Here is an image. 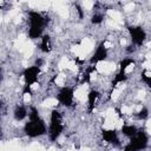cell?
I'll return each mask as SVG.
<instances>
[{"label": "cell", "instance_id": "cell-23", "mask_svg": "<svg viewBox=\"0 0 151 151\" xmlns=\"http://www.w3.org/2000/svg\"><path fill=\"white\" fill-rule=\"evenodd\" d=\"M0 138H1V131H0Z\"/></svg>", "mask_w": 151, "mask_h": 151}, {"label": "cell", "instance_id": "cell-9", "mask_svg": "<svg viewBox=\"0 0 151 151\" xmlns=\"http://www.w3.org/2000/svg\"><path fill=\"white\" fill-rule=\"evenodd\" d=\"M101 136H103L104 140H106L109 143H118V136L114 130H104L101 132Z\"/></svg>", "mask_w": 151, "mask_h": 151}, {"label": "cell", "instance_id": "cell-10", "mask_svg": "<svg viewBox=\"0 0 151 151\" xmlns=\"http://www.w3.org/2000/svg\"><path fill=\"white\" fill-rule=\"evenodd\" d=\"M97 98H98V92L96 90H91L88 92V111L90 112L94 109V104H96Z\"/></svg>", "mask_w": 151, "mask_h": 151}, {"label": "cell", "instance_id": "cell-16", "mask_svg": "<svg viewBox=\"0 0 151 151\" xmlns=\"http://www.w3.org/2000/svg\"><path fill=\"white\" fill-rule=\"evenodd\" d=\"M142 79L145 81V84H146L147 86H151V78H150V76H149V73H147L146 71H144V72L142 73Z\"/></svg>", "mask_w": 151, "mask_h": 151}, {"label": "cell", "instance_id": "cell-11", "mask_svg": "<svg viewBox=\"0 0 151 151\" xmlns=\"http://www.w3.org/2000/svg\"><path fill=\"white\" fill-rule=\"evenodd\" d=\"M137 127L136 126H133V125H124L123 127H122V132H123V134H125V136H127V137H133L136 133H137Z\"/></svg>", "mask_w": 151, "mask_h": 151}, {"label": "cell", "instance_id": "cell-22", "mask_svg": "<svg viewBox=\"0 0 151 151\" xmlns=\"http://www.w3.org/2000/svg\"><path fill=\"white\" fill-rule=\"evenodd\" d=\"M1 106H2V103H1V101H0V107H1Z\"/></svg>", "mask_w": 151, "mask_h": 151}, {"label": "cell", "instance_id": "cell-3", "mask_svg": "<svg viewBox=\"0 0 151 151\" xmlns=\"http://www.w3.org/2000/svg\"><path fill=\"white\" fill-rule=\"evenodd\" d=\"M149 137L144 131H137V133L131 137L130 143L125 146V151H140L146 149Z\"/></svg>", "mask_w": 151, "mask_h": 151}, {"label": "cell", "instance_id": "cell-15", "mask_svg": "<svg viewBox=\"0 0 151 151\" xmlns=\"http://www.w3.org/2000/svg\"><path fill=\"white\" fill-rule=\"evenodd\" d=\"M131 64H133V60H132V59H129V58L123 59V60L120 61V71H122V72H125L126 67H127L129 65H131Z\"/></svg>", "mask_w": 151, "mask_h": 151}, {"label": "cell", "instance_id": "cell-21", "mask_svg": "<svg viewBox=\"0 0 151 151\" xmlns=\"http://www.w3.org/2000/svg\"><path fill=\"white\" fill-rule=\"evenodd\" d=\"M0 73H1V68H0ZM0 83H1V76H0Z\"/></svg>", "mask_w": 151, "mask_h": 151}, {"label": "cell", "instance_id": "cell-14", "mask_svg": "<svg viewBox=\"0 0 151 151\" xmlns=\"http://www.w3.org/2000/svg\"><path fill=\"white\" fill-rule=\"evenodd\" d=\"M126 78H127V77H126L125 72L119 71V73H117V76L114 77V80L112 81V87H116V86H117V84L125 81V80H126Z\"/></svg>", "mask_w": 151, "mask_h": 151}, {"label": "cell", "instance_id": "cell-7", "mask_svg": "<svg viewBox=\"0 0 151 151\" xmlns=\"http://www.w3.org/2000/svg\"><path fill=\"white\" fill-rule=\"evenodd\" d=\"M59 103L64 106H71L73 103V88L71 87H63L58 96H57Z\"/></svg>", "mask_w": 151, "mask_h": 151}, {"label": "cell", "instance_id": "cell-5", "mask_svg": "<svg viewBox=\"0 0 151 151\" xmlns=\"http://www.w3.org/2000/svg\"><path fill=\"white\" fill-rule=\"evenodd\" d=\"M40 73V67L38 66H31V67H27L25 71H24V78H25V87H24V91L25 93H29L31 92V86L38 80V76Z\"/></svg>", "mask_w": 151, "mask_h": 151}, {"label": "cell", "instance_id": "cell-2", "mask_svg": "<svg viewBox=\"0 0 151 151\" xmlns=\"http://www.w3.org/2000/svg\"><path fill=\"white\" fill-rule=\"evenodd\" d=\"M28 17H29V24H31L28 29V37L31 39H37L42 33V29L45 26V18L40 13L34 11L29 12Z\"/></svg>", "mask_w": 151, "mask_h": 151}, {"label": "cell", "instance_id": "cell-6", "mask_svg": "<svg viewBox=\"0 0 151 151\" xmlns=\"http://www.w3.org/2000/svg\"><path fill=\"white\" fill-rule=\"evenodd\" d=\"M127 29H129V32H130V35H131L132 41H133L136 45H138V46L143 45V42H144V40H145V38H146L145 31H144L142 27H139V26H129Z\"/></svg>", "mask_w": 151, "mask_h": 151}, {"label": "cell", "instance_id": "cell-17", "mask_svg": "<svg viewBox=\"0 0 151 151\" xmlns=\"http://www.w3.org/2000/svg\"><path fill=\"white\" fill-rule=\"evenodd\" d=\"M103 19H104V17H103L101 14H94V15L92 17L91 21H92V24H100V22L103 21Z\"/></svg>", "mask_w": 151, "mask_h": 151}, {"label": "cell", "instance_id": "cell-20", "mask_svg": "<svg viewBox=\"0 0 151 151\" xmlns=\"http://www.w3.org/2000/svg\"><path fill=\"white\" fill-rule=\"evenodd\" d=\"M77 8H78V13H79V17H80V18H83V11H81V7H80V6H77Z\"/></svg>", "mask_w": 151, "mask_h": 151}, {"label": "cell", "instance_id": "cell-19", "mask_svg": "<svg viewBox=\"0 0 151 151\" xmlns=\"http://www.w3.org/2000/svg\"><path fill=\"white\" fill-rule=\"evenodd\" d=\"M41 65H42V60H41V59H37V61H35V66L40 67Z\"/></svg>", "mask_w": 151, "mask_h": 151}, {"label": "cell", "instance_id": "cell-8", "mask_svg": "<svg viewBox=\"0 0 151 151\" xmlns=\"http://www.w3.org/2000/svg\"><path fill=\"white\" fill-rule=\"evenodd\" d=\"M106 57H107V50H106L104 42H101V44L98 46V48L96 50V52H94V54L92 55V58L90 59V63H91V64H96V63H98V61H101V60L106 59Z\"/></svg>", "mask_w": 151, "mask_h": 151}, {"label": "cell", "instance_id": "cell-4", "mask_svg": "<svg viewBox=\"0 0 151 151\" xmlns=\"http://www.w3.org/2000/svg\"><path fill=\"white\" fill-rule=\"evenodd\" d=\"M64 130V125L61 123V114L59 111L53 110L51 112V124H50V139L57 140V138L61 134Z\"/></svg>", "mask_w": 151, "mask_h": 151}, {"label": "cell", "instance_id": "cell-13", "mask_svg": "<svg viewBox=\"0 0 151 151\" xmlns=\"http://www.w3.org/2000/svg\"><path fill=\"white\" fill-rule=\"evenodd\" d=\"M40 50L42 52H50L51 50V44H50V37L44 35L41 38V44H40Z\"/></svg>", "mask_w": 151, "mask_h": 151}, {"label": "cell", "instance_id": "cell-18", "mask_svg": "<svg viewBox=\"0 0 151 151\" xmlns=\"http://www.w3.org/2000/svg\"><path fill=\"white\" fill-rule=\"evenodd\" d=\"M149 111H147V109H143L137 116H138V118H142V119H144V118H146L147 116H149V113H147Z\"/></svg>", "mask_w": 151, "mask_h": 151}, {"label": "cell", "instance_id": "cell-1", "mask_svg": "<svg viewBox=\"0 0 151 151\" xmlns=\"http://www.w3.org/2000/svg\"><path fill=\"white\" fill-rule=\"evenodd\" d=\"M25 133L28 137L35 138L39 136H42L46 133V126L42 119H40L38 110L35 107L31 109V113H29V122L25 124Z\"/></svg>", "mask_w": 151, "mask_h": 151}, {"label": "cell", "instance_id": "cell-12", "mask_svg": "<svg viewBox=\"0 0 151 151\" xmlns=\"http://www.w3.org/2000/svg\"><path fill=\"white\" fill-rule=\"evenodd\" d=\"M26 116H27V111H26V109L24 106H18L15 109V111H14V118L17 120H22Z\"/></svg>", "mask_w": 151, "mask_h": 151}]
</instances>
